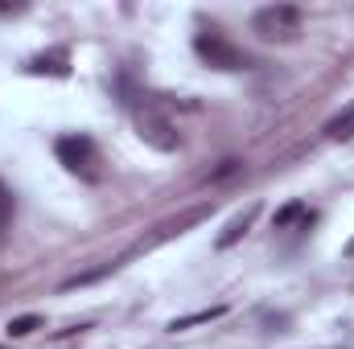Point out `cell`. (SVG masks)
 Wrapping results in <instances>:
<instances>
[{"instance_id":"obj_9","label":"cell","mask_w":354,"mask_h":349,"mask_svg":"<svg viewBox=\"0 0 354 349\" xmlns=\"http://www.w3.org/2000/svg\"><path fill=\"white\" fill-rule=\"evenodd\" d=\"M326 136L330 140H351L354 136V107L346 115H338V119H330V128H326Z\"/></svg>"},{"instance_id":"obj_11","label":"cell","mask_w":354,"mask_h":349,"mask_svg":"<svg viewBox=\"0 0 354 349\" xmlns=\"http://www.w3.org/2000/svg\"><path fill=\"white\" fill-rule=\"evenodd\" d=\"M41 321L37 317H17V321H8V337H25V333H33Z\"/></svg>"},{"instance_id":"obj_2","label":"cell","mask_w":354,"mask_h":349,"mask_svg":"<svg viewBox=\"0 0 354 349\" xmlns=\"http://www.w3.org/2000/svg\"><path fill=\"white\" fill-rule=\"evenodd\" d=\"M252 29L264 41H292L301 33V8L297 4H268L252 17Z\"/></svg>"},{"instance_id":"obj_3","label":"cell","mask_w":354,"mask_h":349,"mask_svg":"<svg viewBox=\"0 0 354 349\" xmlns=\"http://www.w3.org/2000/svg\"><path fill=\"white\" fill-rule=\"evenodd\" d=\"M54 157H58L71 173L95 181L99 152H95V140H91V136H83V132H75V136H58V140H54Z\"/></svg>"},{"instance_id":"obj_7","label":"cell","mask_w":354,"mask_h":349,"mask_svg":"<svg viewBox=\"0 0 354 349\" xmlns=\"http://www.w3.org/2000/svg\"><path fill=\"white\" fill-rule=\"evenodd\" d=\"M223 312H227L223 304H218V308H202V312H189V317H177V321L169 325V329H174V333H181V329H194V325H206V321H218Z\"/></svg>"},{"instance_id":"obj_1","label":"cell","mask_w":354,"mask_h":349,"mask_svg":"<svg viewBox=\"0 0 354 349\" xmlns=\"http://www.w3.org/2000/svg\"><path fill=\"white\" fill-rule=\"evenodd\" d=\"M194 54H198L206 66H214V70H248V66H252V58H248L231 37H223V33H214V29H206V33L194 37Z\"/></svg>"},{"instance_id":"obj_5","label":"cell","mask_w":354,"mask_h":349,"mask_svg":"<svg viewBox=\"0 0 354 349\" xmlns=\"http://www.w3.org/2000/svg\"><path fill=\"white\" fill-rule=\"evenodd\" d=\"M29 74H54V79H66L71 74V66H66V54L58 50V54H41V58H29V66H25Z\"/></svg>"},{"instance_id":"obj_8","label":"cell","mask_w":354,"mask_h":349,"mask_svg":"<svg viewBox=\"0 0 354 349\" xmlns=\"http://www.w3.org/2000/svg\"><path fill=\"white\" fill-rule=\"evenodd\" d=\"M301 218H309V210H305V201H288V206H280L276 210V230H284V226H292V222H301Z\"/></svg>"},{"instance_id":"obj_6","label":"cell","mask_w":354,"mask_h":349,"mask_svg":"<svg viewBox=\"0 0 354 349\" xmlns=\"http://www.w3.org/2000/svg\"><path fill=\"white\" fill-rule=\"evenodd\" d=\"M252 218H256V206H252V210H243L239 218H231V226H227V230L218 235V247H223V251H227V247H235V243H239V239L248 235V226H252Z\"/></svg>"},{"instance_id":"obj_4","label":"cell","mask_w":354,"mask_h":349,"mask_svg":"<svg viewBox=\"0 0 354 349\" xmlns=\"http://www.w3.org/2000/svg\"><path fill=\"white\" fill-rule=\"evenodd\" d=\"M136 128H140V140H149L153 148H161V152H174L177 148V132L169 119H161L157 111H145L140 119H136Z\"/></svg>"},{"instance_id":"obj_10","label":"cell","mask_w":354,"mask_h":349,"mask_svg":"<svg viewBox=\"0 0 354 349\" xmlns=\"http://www.w3.org/2000/svg\"><path fill=\"white\" fill-rule=\"evenodd\" d=\"M12 214H17V197H12V189L0 181V230L12 222Z\"/></svg>"}]
</instances>
